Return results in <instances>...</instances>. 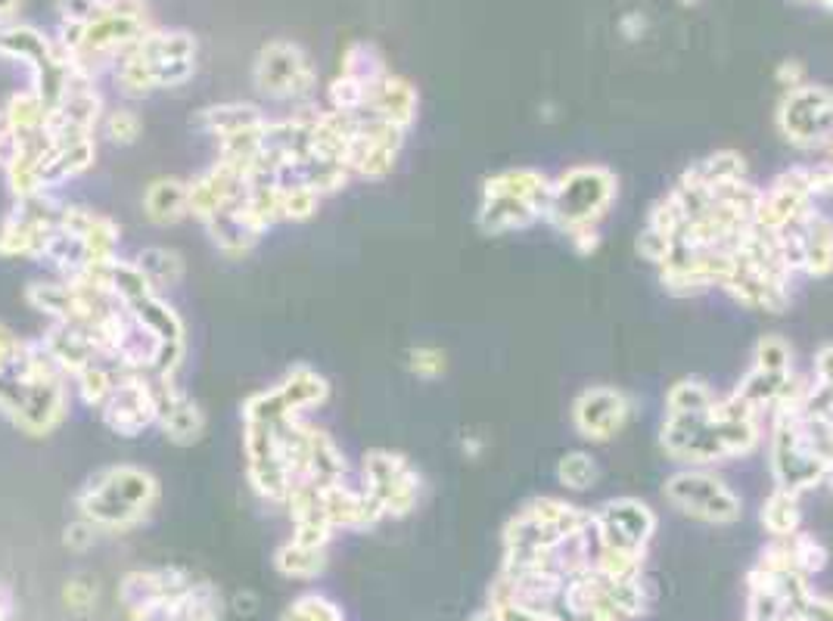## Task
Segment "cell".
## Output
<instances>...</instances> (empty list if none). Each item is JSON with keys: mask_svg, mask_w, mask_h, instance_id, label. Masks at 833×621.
<instances>
[{"mask_svg": "<svg viewBox=\"0 0 833 621\" xmlns=\"http://www.w3.org/2000/svg\"><path fill=\"white\" fill-rule=\"evenodd\" d=\"M69 376L41 339H26L19 357L0 370V417L29 438H48L69 417Z\"/></svg>", "mask_w": 833, "mask_h": 621, "instance_id": "1", "label": "cell"}, {"mask_svg": "<svg viewBox=\"0 0 833 621\" xmlns=\"http://www.w3.org/2000/svg\"><path fill=\"white\" fill-rule=\"evenodd\" d=\"M159 479L143 466L115 464L96 469L75 491V512L94 522L103 535L138 528L159 503Z\"/></svg>", "mask_w": 833, "mask_h": 621, "instance_id": "2", "label": "cell"}, {"mask_svg": "<svg viewBox=\"0 0 833 621\" xmlns=\"http://www.w3.org/2000/svg\"><path fill=\"white\" fill-rule=\"evenodd\" d=\"M759 417L755 419H724L712 410L700 414H666L660 445L678 464L709 466L750 457L759 448Z\"/></svg>", "mask_w": 833, "mask_h": 621, "instance_id": "3", "label": "cell"}, {"mask_svg": "<svg viewBox=\"0 0 833 621\" xmlns=\"http://www.w3.org/2000/svg\"><path fill=\"white\" fill-rule=\"evenodd\" d=\"M196 38L184 29H150L115 62V81L125 96H150L184 88L196 72Z\"/></svg>", "mask_w": 833, "mask_h": 621, "instance_id": "4", "label": "cell"}, {"mask_svg": "<svg viewBox=\"0 0 833 621\" xmlns=\"http://www.w3.org/2000/svg\"><path fill=\"white\" fill-rule=\"evenodd\" d=\"M153 29L146 0H106L103 10L79 29H60V47L84 72L115 69L131 47Z\"/></svg>", "mask_w": 833, "mask_h": 621, "instance_id": "5", "label": "cell"}, {"mask_svg": "<svg viewBox=\"0 0 833 621\" xmlns=\"http://www.w3.org/2000/svg\"><path fill=\"white\" fill-rule=\"evenodd\" d=\"M293 417L277 388H262L243 401V454L252 491L284 507L289 497V476L281 460V419ZM299 417V414H296Z\"/></svg>", "mask_w": 833, "mask_h": 621, "instance_id": "6", "label": "cell"}, {"mask_svg": "<svg viewBox=\"0 0 833 621\" xmlns=\"http://www.w3.org/2000/svg\"><path fill=\"white\" fill-rule=\"evenodd\" d=\"M0 57L22 62L29 69V81H32L29 88L48 103V109L57 106L65 88L75 81L79 72H84L81 65L69 60L60 41H53L41 29L19 19L0 22Z\"/></svg>", "mask_w": 833, "mask_h": 621, "instance_id": "7", "label": "cell"}, {"mask_svg": "<svg viewBox=\"0 0 833 621\" xmlns=\"http://www.w3.org/2000/svg\"><path fill=\"white\" fill-rule=\"evenodd\" d=\"M616 174L603 165H576L553 181V196L545 221L560 233H576L598 227L616 200Z\"/></svg>", "mask_w": 833, "mask_h": 621, "instance_id": "8", "label": "cell"}, {"mask_svg": "<svg viewBox=\"0 0 833 621\" xmlns=\"http://www.w3.org/2000/svg\"><path fill=\"white\" fill-rule=\"evenodd\" d=\"M252 88L271 103L305 106L317 91L315 62L296 41L274 38L252 60Z\"/></svg>", "mask_w": 833, "mask_h": 621, "instance_id": "9", "label": "cell"}, {"mask_svg": "<svg viewBox=\"0 0 833 621\" xmlns=\"http://www.w3.org/2000/svg\"><path fill=\"white\" fill-rule=\"evenodd\" d=\"M769 466L778 488L802 495L824 485L833 464L805 441L800 429V410H778L771 414Z\"/></svg>", "mask_w": 833, "mask_h": 621, "instance_id": "10", "label": "cell"}, {"mask_svg": "<svg viewBox=\"0 0 833 621\" xmlns=\"http://www.w3.org/2000/svg\"><path fill=\"white\" fill-rule=\"evenodd\" d=\"M662 495L675 510L691 516V519H700V522L731 526L743 512L740 497L724 485V479H719L715 472H709L703 466L678 469L675 476L666 479Z\"/></svg>", "mask_w": 833, "mask_h": 621, "instance_id": "11", "label": "cell"}, {"mask_svg": "<svg viewBox=\"0 0 833 621\" xmlns=\"http://www.w3.org/2000/svg\"><path fill=\"white\" fill-rule=\"evenodd\" d=\"M362 488L364 495L377 503L383 519L386 516L402 519V516H408L417 507L424 479H420L417 466L410 464L405 454L377 448L364 454Z\"/></svg>", "mask_w": 833, "mask_h": 621, "instance_id": "12", "label": "cell"}, {"mask_svg": "<svg viewBox=\"0 0 833 621\" xmlns=\"http://www.w3.org/2000/svg\"><path fill=\"white\" fill-rule=\"evenodd\" d=\"M60 215H63V202H57L50 193L13 202V208L0 221V258L41 262L50 233L60 224Z\"/></svg>", "mask_w": 833, "mask_h": 621, "instance_id": "13", "label": "cell"}, {"mask_svg": "<svg viewBox=\"0 0 833 621\" xmlns=\"http://www.w3.org/2000/svg\"><path fill=\"white\" fill-rule=\"evenodd\" d=\"M774 122L781 138L793 146L812 150L817 143H827L833 138V88L805 81L793 91H784Z\"/></svg>", "mask_w": 833, "mask_h": 621, "instance_id": "14", "label": "cell"}, {"mask_svg": "<svg viewBox=\"0 0 833 621\" xmlns=\"http://www.w3.org/2000/svg\"><path fill=\"white\" fill-rule=\"evenodd\" d=\"M405 146V131H398L377 115H352V134L346 146V169L352 177L383 181L395 171L398 153Z\"/></svg>", "mask_w": 833, "mask_h": 621, "instance_id": "15", "label": "cell"}, {"mask_svg": "<svg viewBox=\"0 0 833 621\" xmlns=\"http://www.w3.org/2000/svg\"><path fill=\"white\" fill-rule=\"evenodd\" d=\"M591 531H595L598 547L644 553L650 535L657 531V516L644 500L616 497V500H607L600 510L591 512Z\"/></svg>", "mask_w": 833, "mask_h": 621, "instance_id": "16", "label": "cell"}, {"mask_svg": "<svg viewBox=\"0 0 833 621\" xmlns=\"http://www.w3.org/2000/svg\"><path fill=\"white\" fill-rule=\"evenodd\" d=\"M103 426L110 432L122 435V438H138L146 429L156 426L159 404H156V388L150 383V376L143 373H125L122 383L115 386L106 404L96 410Z\"/></svg>", "mask_w": 833, "mask_h": 621, "instance_id": "17", "label": "cell"}, {"mask_svg": "<svg viewBox=\"0 0 833 621\" xmlns=\"http://www.w3.org/2000/svg\"><path fill=\"white\" fill-rule=\"evenodd\" d=\"M815 184L809 169H790L784 174H778L771 181L769 190H762V202L755 212L753 224H759L762 231L781 233L790 224H796L812 205H815Z\"/></svg>", "mask_w": 833, "mask_h": 621, "instance_id": "18", "label": "cell"}, {"mask_svg": "<svg viewBox=\"0 0 833 621\" xmlns=\"http://www.w3.org/2000/svg\"><path fill=\"white\" fill-rule=\"evenodd\" d=\"M246 190H250V177L240 169H234L231 162L215 159L209 169L200 171L190 181V217L205 224L212 217L224 215V212H231L243 202Z\"/></svg>", "mask_w": 833, "mask_h": 621, "instance_id": "19", "label": "cell"}, {"mask_svg": "<svg viewBox=\"0 0 833 621\" xmlns=\"http://www.w3.org/2000/svg\"><path fill=\"white\" fill-rule=\"evenodd\" d=\"M631 401L610 386H591L572 401V426L588 441H610L626 429Z\"/></svg>", "mask_w": 833, "mask_h": 621, "instance_id": "20", "label": "cell"}, {"mask_svg": "<svg viewBox=\"0 0 833 621\" xmlns=\"http://www.w3.org/2000/svg\"><path fill=\"white\" fill-rule=\"evenodd\" d=\"M156 388V404L159 417L156 429L172 445H196L205 435V410L200 401H193V395H187V388L177 386V379H150Z\"/></svg>", "mask_w": 833, "mask_h": 621, "instance_id": "21", "label": "cell"}, {"mask_svg": "<svg viewBox=\"0 0 833 621\" xmlns=\"http://www.w3.org/2000/svg\"><path fill=\"white\" fill-rule=\"evenodd\" d=\"M317 516L336 531V528H374L383 519L379 507L364 495V488H352L346 479L317 485Z\"/></svg>", "mask_w": 833, "mask_h": 621, "instance_id": "22", "label": "cell"}, {"mask_svg": "<svg viewBox=\"0 0 833 621\" xmlns=\"http://www.w3.org/2000/svg\"><path fill=\"white\" fill-rule=\"evenodd\" d=\"M63 227L81 236V243L91 248L94 262L106 267L119 258V243H122V227L110 215H100L94 208L84 205H63Z\"/></svg>", "mask_w": 833, "mask_h": 621, "instance_id": "23", "label": "cell"}, {"mask_svg": "<svg viewBox=\"0 0 833 621\" xmlns=\"http://www.w3.org/2000/svg\"><path fill=\"white\" fill-rule=\"evenodd\" d=\"M417 106H420V96H417V88L410 84L408 78L386 72L370 91L367 115H377V119L408 134L410 124L417 122Z\"/></svg>", "mask_w": 833, "mask_h": 621, "instance_id": "24", "label": "cell"}, {"mask_svg": "<svg viewBox=\"0 0 833 621\" xmlns=\"http://www.w3.org/2000/svg\"><path fill=\"white\" fill-rule=\"evenodd\" d=\"M482 196H517L529 202L538 217H545L553 196V181L538 169H507L482 181Z\"/></svg>", "mask_w": 833, "mask_h": 621, "instance_id": "25", "label": "cell"}, {"mask_svg": "<svg viewBox=\"0 0 833 621\" xmlns=\"http://www.w3.org/2000/svg\"><path fill=\"white\" fill-rule=\"evenodd\" d=\"M267 122L271 119L255 103H212L196 112V128L215 138V143L262 131Z\"/></svg>", "mask_w": 833, "mask_h": 621, "instance_id": "26", "label": "cell"}, {"mask_svg": "<svg viewBox=\"0 0 833 621\" xmlns=\"http://www.w3.org/2000/svg\"><path fill=\"white\" fill-rule=\"evenodd\" d=\"M724 293L731 295L734 302H740L743 308L769 310V314H781L790 305V283L765 277V274L750 271L743 264H738V274L728 279Z\"/></svg>", "mask_w": 833, "mask_h": 621, "instance_id": "27", "label": "cell"}, {"mask_svg": "<svg viewBox=\"0 0 833 621\" xmlns=\"http://www.w3.org/2000/svg\"><path fill=\"white\" fill-rule=\"evenodd\" d=\"M274 388L284 398L286 407L299 417H308L312 410L331 401V379L324 373H317L312 364H293L281 376V383H274Z\"/></svg>", "mask_w": 833, "mask_h": 621, "instance_id": "28", "label": "cell"}, {"mask_svg": "<svg viewBox=\"0 0 833 621\" xmlns=\"http://www.w3.org/2000/svg\"><path fill=\"white\" fill-rule=\"evenodd\" d=\"M802 246V274L827 277L833 274V221L815 212V205L796 221Z\"/></svg>", "mask_w": 833, "mask_h": 621, "instance_id": "29", "label": "cell"}, {"mask_svg": "<svg viewBox=\"0 0 833 621\" xmlns=\"http://www.w3.org/2000/svg\"><path fill=\"white\" fill-rule=\"evenodd\" d=\"M143 215L156 227H174L190 217V181L156 177L143 190Z\"/></svg>", "mask_w": 833, "mask_h": 621, "instance_id": "30", "label": "cell"}, {"mask_svg": "<svg viewBox=\"0 0 833 621\" xmlns=\"http://www.w3.org/2000/svg\"><path fill=\"white\" fill-rule=\"evenodd\" d=\"M535 221H538V212L529 202L517 200V196H482L479 212H476V224L488 236L526 231V227H532Z\"/></svg>", "mask_w": 833, "mask_h": 621, "instance_id": "31", "label": "cell"}, {"mask_svg": "<svg viewBox=\"0 0 833 621\" xmlns=\"http://www.w3.org/2000/svg\"><path fill=\"white\" fill-rule=\"evenodd\" d=\"M203 227L205 233H209V240H212V246L219 248L224 258H243V255H250L252 248L258 246V240H262V233L252 231L236 208H231V212H224V215L219 217H212V221H205Z\"/></svg>", "mask_w": 833, "mask_h": 621, "instance_id": "32", "label": "cell"}, {"mask_svg": "<svg viewBox=\"0 0 833 621\" xmlns=\"http://www.w3.org/2000/svg\"><path fill=\"white\" fill-rule=\"evenodd\" d=\"M134 264L141 267V274L150 279V286H153L156 293L177 286V283L184 279V271H187V267H184V255L169 246L141 248Z\"/></svg>", "mask_w": 833, "mask_h": 621, "instance_id": "33", "label": "cell"}, {"mask_svg": "<svg viewBox=\"0 0 833 621\" xmlns=\"http://www.w3.org/2000/svg\"><path fill=\"white\" fill-rule=\"evenodd\" d=\"M762 526L769 531L771 538H778V541H784L790 535H796L800 531V495H793V491H784V488H774L769 495V500L762 503Z\"/></svg>", "mask_w": 833, "mask_h": 621, "instance_id": "34", "label": "cell"}, {"mask_svg": "<svg viewBox=\"0 0 833 621\" xmlns=\"http://www.w3.org/2000/svg\"><path fill=\"white\" fill-rule=\"evenodd\" d=\"M277 572L286 578H317L327 569V547H305V543L286 541L274 553Z\"/></svg>", "mask_w": 833, "mask_h": 621, "instance_id": "35", "label": "cell"}, {"mask_svg": "<svg viewBox=\"0 0 833 621\" xmlns=\"http://www.w3.org/2000/svg\"><path fill=\"white\" fill-rule=\"evenodd\" d=\"M790 376H793V373L781 376V373H765L759 370V367H753V370L740 379V386L734 388V391H738L746 404H753L755 410H771V407L778 404V398H781V391H784L786 383H790Z\"/></svg>", "mask_w": 833, "mask_h": 621, "instance_id": "36", "label": "cell"}, {"mask_svg": "<svg viewBox=\"0 0 833 621\" xmlns=\"http://www.w3.org/2000/svg\"><path fill=\"white\" fill-rule=\"evenodd\" d=\"M691 177H697L700 184H731V181H743L746 177V162L743 155L734 153V150H722V153L707 155L703 162H697L688 169Z\"/></svg>", "mask_w": 833, "mask_h": 621, "instance_id": "37", "label": "cell"}, {"mask_svg": "<svg viewBox=\"0 0 833 621\" xmlns=\"http://www.w3.org/2000/svg\"><path fill=\"white\" fill-rule=\"evenodd\" d=\"M715 388L703 379H678L666 395V414H700L715 404Z\"/></svg>", "mask_w": 833, "mask_h": 621, "instance_id": "38", "label": "cell"}, {"mask_svg": "<svg viewBox=\"0 0 833 621\" xmlns=\"http://www.w3.org/2000/svg\"><path fill=\"white\" fill-rule=\"evenodd\" d=\"M100 134L110 140V143H115V146H131V143H138L143 134L141 115L131 106L106 109V115H103V122H100Z\"/></svg>", "mask_w": 833, "mask_h": 621, "instance_id": "39", "label": "cell"}, {"mask_svg": "<svg viewBox=\"0 0 833 621\" xmlns=\"http://www.w3.org/2000/svg\"><path fill=\"white\" fill-rule=\"evenodd\" d=\"M557 479L560 485H567L569 491H588L598 481V464L585 450H569L557 464Z\"/></svg>", "mask_w": 833, "mask_h": 621, "instance_id": "40", "label": "cell"}, {"mask_svg": "<svg viewBox=\"0 0 833 621\" xmlns=\"http://www.w3.org/2000/svg\"><path fill=\"white\" fill-rule=\"evenodd\" d=\"M281 621H346L343 609L327 600L324 593H302L286 605Z\"/></svg>", "mask_w": 833, "mask_h": 621, "instance_id": "41", "label": "cell"}, {"mask_svg": "<svg viewBox=\"0 0 833 621\" xmlns=\"http://www.w3.org/2000/svg\"><path fill=\"white\" fill-rule=\"evenodd\" d=\"M784 543H786V550H790V557H793L796 572L815 574L827 566V550H824V543L817 541L815 535L796 531V535L784 538Z\"/></svg>", "mask_w": 833, "mask_h": 621, "instance_id": "42", "label": "cell"}, {"mask_svg": "<svg viewBox=\"0 0 833 621\" xmlns=\"http://www.w3.org/2000/svg\"><path fill=\"white\" fill-rule=\"evenodd\" d=\"M753 367L765 373H793V352H790V345L781 336H762V339L755 342V352H753Z\"/></svg>", "mask_w": 833, "mask_h": 621, "instance_id": "43", "label": "cell"}, {"mask_svg": "<svg viewBox=\"0 0 833 621\" xmlns=\"http://www.w3.org/2000/svg\"><path fill=\"white\" fill-rule=\"evenodd\" d=\"M408 370L417 379H439L448 370V357L436 345H414L408 348Z\"/></svg>", "mask_w": 833, "mask_h": 621, "instance_id": "44", "label": "cell"}, {"mask_svg": "<svg viewBox=\"0 0 833 621\" xmlns=\"http://www.w3.org/2000/svg\"><path fill=\"white\" fill-rule=\"evenodd\" d=\"M684 215H681V208H678V202L666 193L653 208H650V215H647V227H653V231L666 233V236H672L675 240L678 233L684 231Z\"/></svg>", "mask_w": 833, "mask_h": 621, "instance_id": "45", "label": "cell"}, {"mask_svg": "<svg viewBox=\"0 0 833 621\" xmlns=\"http://www.w3.org/2000/svg\"><path fill=\"white\" fill-rule=\"evenodd\" d=\"M106 0H53L57 13H60V29H79L84 22H91Z\"/></svg>", "mask_w": 833, "mask_h": 621, "instance_id": "46", "label": "cell"}, {"mask_svg": "<svg viewBox=\"0 0 833 621\" xmlns=\"http://www.w3.org/2000/svg\"><path fill=\"white\" fill-rule=\"evenodd\" d=\"M672 236H666V233L660 231H653V227H644V231L638 233V255L644 258V262L650 264H666V258H669V252H672Z\"/></svg>", "mask_w": 833, "mask_h": 621, "instance_id": "47", "label": "cell"}, {"mask_svg": "<svg viewBox=\"0 0 833 621\" xmlns=\"http://www.w3.org/2000/svg\"><path fill=\"white\" fill-rule=\"evenodd\" d=\"M63 600L75 615H88L96 603V584L88 578H72V581H65Z\"/></svg>", "mask_w": 833, "mask_h": 621, "instance_id": "48", "label": "cell"}, {"mask_svg": "<svg viewBox=\"0 0 833 621\" xmlns=\"http://www.w3.org/2000/svg\"><path fill=\"white\" fill-rule=\"evenodd\" d=\"M100 535H103V531H100L94 522H88V519L75 516V519L65 526L63 543L69 547V550H75V553H84V550H91V547H94Z\"/></svg>", "mask_w": 833, "mask_h": 621, "instance_id": "49", "label": "cell"}, {"mask_svg": "<svg viewBox=\"0 0 833 621\" xmlns=\"http://www.w3.org/2000/svg\"><path fill=\"white\" fill-rule=\"evenodd\" d=\"M774 81H778L784 91H793V88L805 84V65H802L800 60L778 62V69H774Z\"/></svg>", "mask_w": 833, "mask_h": 621, "instance_id": "50", "label": "cell"}, {"mask_svg": "<svg viewBox=\"0 0 833 621\" xmlns=\"http://www.w3.org/2000/svg\"><path fill=\"white\" fill-rule=\"evenodd\" d=\"M22 345H26L22 336H17L7 324H0V370H7V367L17 360L19 352H22Z\"/></svg>", "mask_w": 833, "mask_h": 621, "instance_id": "51", "label": "cell"}, {"mask_svg": "<svg viewBox=\"0 0 833 621\" xmlns=\"http://www.w3.org/2000/svg\"><path fill=\"white\" fill-rule=\"evenodd\" d=\"M815 383L833 388V345H821V348H817Z\"/></svg>", "mask_w": 833, "mask_h": 621, "instance_id": "52", "label": "cell"}, {"mask_svg": "<svg viewBox=\"0 0 833 621\" xmlns=\"http://www.w3.org/2000/svg\"><path fill=\"white\" fill-rule=\"evenodd\" d=\"M802 621H833V600L812 597L809 605H805V615H802Z\"/></svg>", "mask_w": 833, "mask_h": 621, "instance_id": "53", "label": "cell"}, {"mask_svg": "<svg viewBox=\"0 0 833 621\" xmlns=\"http://www.w3.org/2000/svg\"><path fill=\"white\" fill-rule=\"evenodd\" d=\"M619 31H622L629 41H638V38L647 31V19L641 13H626L622 19H619Z\"/></svg>", "mask_w": 833, "mask_h": 621, "instance_id": "54", "label": "cell"}, {"mask_svg": "<svg viewBox=\"0 0 833 621\" xmlns=\"http://www.w3.org/2000/svg\"><path fill=\"white\" fill-rule=\"evenodd\" d=\"M19 10H22V0H0V22L17 19Z\"/></svg>", "mask_w": 833, "mask_h": 621, "instance_id": "55", "label": "cell"}, {"mask_svg": "<svg viewBox=\"0 0 833 621\" xmlns=\"http://www.w3.org/2000/svg\"><path fill=\"white\" fill-rule=\"evenodd\" d=\"M7 153H10V140H7V131H3V119H0V169L7 162Z\"/></svg>", "mask_w": 833, "mask_h": 621, "instance_id": "56", "label": "cell"}, {"mask_svg": "<svg viewBox=\"0 0 833 621\" xmlns=\"http://www.w3.org/2000/svg\"><path fill=\"white\" fill-rule=\"evenodd\" d=\"M464 450H467L470 457H476V454L482 450V441H479V438H464Z\"/></svg>", "mask_w": 833, "mask_h": 621, "instance_id": "57", "label": "cell"}, {"mask_svg": "<svg viewBox=\"0 0 833 621\" xmlns=\"http://www.w3.org/2000/svg\"><path fill=\"white\" fill-rule=\"evenodd\" d=\"M473 621H501V619L495 615V609H486V612H479Z\"/></svg>", "mask_w": 833, "mask_h": 621, "instance_id": "58", "label": "cell"}, {"mask_svg": "<svg viewBox=\"0 0 833 621\" xmlns=\"http://www.w3.org/2000/svg\"><path fill=\"white\" fill-rule=\"evenodd\" d=\"M821 10H833V0H815Z\"/></svg>", "mask_w": 833, "mask_h": 621, "instance_id": "59", "label": "cell"}, {"mask_svg": "<svg viewBox=\"0 0 833 621\" xmlns=\"http://www.w3.org/2000/svg\"><path fill=\"white\" fill-rule=\"evenodd\" d=\"M824 485L831 488V495H833V466H831V472H827V479H824Z\"/></svg>", "mask_w": 833, "mask_h": 621, "instance_id": "60", "label": "cell"}, {"mask_svg": "<svg viewBox=\"0 0 833 621\" xmlns=\"http://www.w3.org/2000/svg\"><path fill=\"white\" fill-rule=\"evenodd\" d=\"M827 150H831V159H827V162H831V165H833V138L827 140Z\"/></svg>", "mask_w": 833, "mask_h": 621, "instance_id": "61", "label": "cell"}, {"mask_svg": "<svg viewBox=\"0 0 833 621\" xmlns=\"http://www.w3.org/2000/svg\"><path fill=\"white\" fill-rule=\"evenodd\" d=\"M678 3H684V7H691V3H697V0H678Z\"/></svg>", "mask_w": 833, "mask_h": 621, "instance_id": "62", "label": "cell"}]
</instances>
